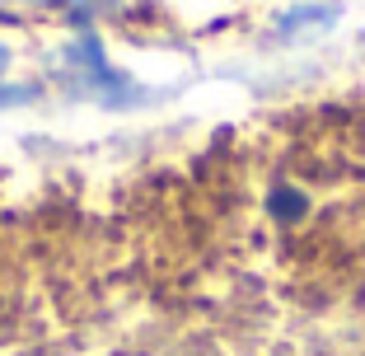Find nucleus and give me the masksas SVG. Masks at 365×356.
<instances>
[{"instance_id":"f257e3e1","label":"nucleus","mask_w":365,"mask_h":356,"mask_svg":"<svg viewBox=\"0 0 365 356\" xmlns=\"http://www.w3.org/2000/svg\"><path fill=\"white\" fill-rule=\"evenodd\" d=\"M328 19H337V10H333V5H319V10H290L286 19H281V33L304 29V24H328Z\"/></svg>"},{"instance_id":"f03ea898","label":"nucleus","mask_w":365,"mask_h":356,"mask_svg":"<svg viewBox=\"0 0 365 356\" xmlns=\"http://www.w3.org/2000/svg\"><path fill=\"white\" fill-rule=\"evenodd\" d=\"M272 216H281V220H295V216H304V197H300V193H290V188L272 193Z\"/></svg>"}]
</instances>
